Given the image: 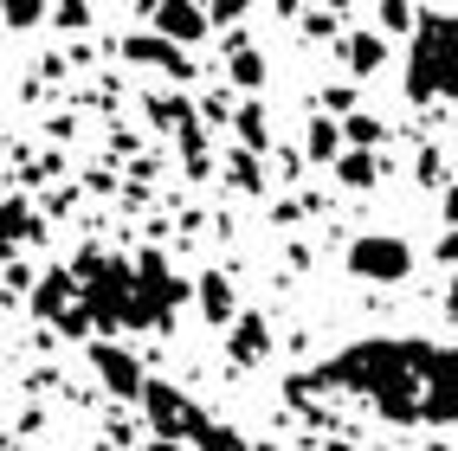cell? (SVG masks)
<instances>
[{
	"instance_id": "cell-7",
	"label": "cell",
	"mask_w": 458,
	"mask_h": 451,
	"mask_svg": "<svg viewBox=\"0 0 458 451\" xmlns=\"http://www.w3.org/2000/svg\"><path fill=\"white\" fill-rule=\"evenodd\" d=\"M20 238H39V220L26 213V200H0V258H7Z\"/></svg>"
},
{
	"instance_id": "cell-12",
	"label": "cell",
	"mask_w": 458,
	"mask_h": 451,
	"mask_svg": "<svg viewBox=\"0 0 458 451\" xmlns=\"http://www.w3.org/2000/svg\"><path fill=\"white\" fill-rule=\"evenodd\" d=\"M130 52H136V58H156V65H174V71H181V52H174V46H156V39H136Z\"/></svg>"
},
{
	"instance_id": "cell-6",
	"label": "cell",
	"mask_w": 458,
	"mask_h": 451,
	"mask_svg": "<svg viewBox=\"0 0 458 451\" xmlns=\"http://www.w3.org/2000/svg\"><path fill=\"white\" fill-rule=\"evenodd\" d=\"M90 361H98V374H104V387H110V394H148L142 368H136L130 355H116L110 342H90Z\"/></svg>"
},
{
	"instance_id": "cell-16",
	"label": "cell",
	"mask_w": 458,
	"mask_h": 451,
	"mask_svg": "<svg viewBox=\"0 0 458 451\" xmlns=\"http://www.w3.org/2000/svg\"><path fill=\"white\" fill-rule=\"evenodd\" d=\"M343 174H349V180H369V174H375V162H369V155H355V162H343Z\"/></svg>"
},
{
	"instance_id": "cell-17",
	"label": "cell",
	"mask_w": 458,
	"mask_h": 451,
	"mask_svg": "<svg viewBox=\"0 0 458 451\" xmlns=\"http://www.w3.org/2000/svg\"><path fill=\"white\" fill-rule=\"evenodd\" d=\"M452 316H458V284H452Z\"/></svg>"
},
{
	"instance_id": "cell-15",
	"label": "cell",
	"mask_w": 458,
	"mask_h": 451,
	"mask_svg": "<svg viewBox=\"0 0 458 451\" xmlns=\"http://www.w3.org/2000/svg\"><path fill=\"white\" fill-rule=\"evenodd\" d=\"M335 136H343V129H335V123H329V129L317 123V142H310V155H335Z\"/></svg>"
},
{
	"instance_id": "cell-5",
	"label": "cell",
	"mask_w": 458,
	"mask_h": 451,
	"mask_svg": "<svg viewBox=\"0 0 458 451\" xmlns=\"http://www.w3.org/2000/svg\"><path fill=\"white\" fill-rule=\"evenodd\" d=\"M433 426H458V348H439L433 361V400H426Z\"/></svg>"
},
{
	"instance_id": "cell-2",
	"label": "cell",
	"mask_w": 458,
	"mask_h": 451,
	"mask_svg": "<svg viewBox=\"0 0 458 451\" xmlns=\"http://www.w3.org/2000/svg\"><path fill=\"white\" fill-rule=\"evenodd\" d=\"M407 97H458V20H420L413 58H407Z\"/></svg>"
},
{
	"instance_id": "cell-9",
	"label": "cell",
	"mask_w": 458,
	"mask_h": 451,
	"mask_svg": "<svg viewBox=\"0 0 458 451\" xmlns=\"http://www.w3.org/2000/svg\"><path fill=\"white\" fill-rule=\"evenodd\" d=\"M259 355H265V322L246 316V322L233 329V361H259Z\"/></svg>"
},
{
	"instance_id": "cell-10",
	"label": "cell",
	"mask_w": 458,
	"mask_h": 451,
	"mask_svg": "<svg viewBox=\"0 0 458 451\" xmlns=\"http://www.w3.org/2000/svg\"><path fill=\"white\" fill-rule=\"evenodd\" d=\"M200 296H207V316H213V322L233 316V284H226V278H200Z\"/></svg>"
},
{
	"instance_id": "cell-13",
	"label": "cell",
	"mask_w": 458,
	"mask_h": 451,
	"mask_svg": "<svg viewBox=\"0 0 458 451\" xmlns=\"http://www.w3.org/2000/svg\"><path fill=\"white\" fill-rule=\"evenodd\" d=\"M233 78H239V84H259V78H265L259 52H239V58H233Z\"/></svg>"
},
{
	"instance_id": "cell-8",
	"label": "cell",
	"mask_w": 458,
	"mask_h": 451,
	"mask_svg": "<svg viewBox=\"0 0 458 451\" xmlns=\"http://www.w3.org/2000/svg\"><path fill=\"white\" fill-rule=\"evenodd\" d=\"M156 20H162V33H174V39H200L207 33V13H194V7H162Z\"/></svg>"
},
{
	"instance_id": "cell-14",
	"label": "cell",
	"mask_w": 458,
	"mask_h": 451,
	"mask_svg": "<svg viewBox=\"0 0 458 451\" xmlns=\"http://www.w3.org/2000/svg\"><path fill=\"white\" fill-rule=\"evenodd\" d=\"M381 65V39H355V71H375Z\"/></svg>"
},
{
	"instance_id": "cell-11",
	"label": "cell",
	"mask_w": 458,
	"mask_h": 451,
	"mask_svg": "<svg viewBox=\"0 0 458 451\" xmlns=\"http://www.w3.org/2000/svg\"><path fill=\"white\" fill-rule=\"evenodd\" d=\"M65 290H72V278H65V271H58V278H46V296H39V310H46V316H58V310H65Z\"/></svg>"
},
{
	"instance_id": "cell-1",
	"label": "cell",
	"mask_w": 458,
	"mask_h": 451,
	"mask_svg": "<svg viewBox=\"0 0 458 451\" xmlns=\"http://www.w3.org/2000/svg\"><path fill=\"white\" fill-rule=\"evenodd\" d=\"M433 342H355L349 355H335L317 368L323 387H349L369 406H381L387 419H426L433 400Z\"/></svg>"
},
{
	"instance_id": "cell-4",
	"label": "cell",
	"mask_w": 458,
	"mask_h": 451,
	"mask_svg": "<svg viewBox=\"0 0 458 451\" xmlns=\"http://www.w3.org/2000/svg\"><path fill=\"white\" fill-rule=\"evenodd\" d=\"M142 400H148V413H156V432H162V438H181V432H194V438H200V432H207V419L188 406V394H174V387L148 380V394H142Z\"/></svg>"
},
{
	"instance_id": "cell-3",
	"label": "cell",
	"mask_w": 458,
	"mask_h": 451,
	"mask_svg": "<svg viewBox=\"0 0 458 451\" xmlns=\"http://www.w3.org/2000/svg\"><path fill=\"white\" fill-rule=\"evenodd\" d=\"M349 271L369 278V284H401L413 271V252H407V238H394V232H369V238L349 246Z\"/></svg>"
}]
</instances>
